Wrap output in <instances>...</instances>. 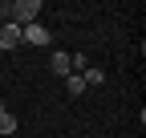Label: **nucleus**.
I'll use <instances>...</instances> for the list:
<instances>
[{"label": "nucleus", "instance_id": "obj_1", "mask_svg": "<svg viewBox=\"0 0 146 138\" xmlns=\"http://www.w3.org/2000/svg\"><path fill=\"white\" fill-rule=\"evenodd\" d=\"M41 12H45V8H41V0H12L8 21L25 29V25H36V21H41Z\"/></svg>", "mask_w": 146, "mask_h": 138}, {"label": "nucleus", "instance_id": "obj_2", "mask_svg": "<svg viewBox=\"0 0 146 138\" xmlns=\"http://www.w3.org/2000/svg\"><path fill=\"white\" fill-rule=\"evenodd\" d=\"M25 41H21V25H12V21H4V29H0V49H21Z\"/></svg>", "mask_w": 146, "mask_h": 138}, {"label": "nucleus", "instance_id": "obj_3", "mask_svg": "<svg viewBox=\"0 0 146 138\" xmlns=\"http://www.w3.org/2000/svg\"><path fill=\"white\" fill-rule=\"evenodd\" d=\"M21 41H25V45H49V29H45L41 21H36V25H25V29H21Z\"/></svg>", "mask_w": 146, "mask_h": 138}, {"label": "nucleus", "instance_id": "obj_4", "mask_svg": "<svg viewBox=\"0 0 146 138\" xmlns=\"http://www.w3.org/2000/svg\"><path fill=\"white\" fill-rule=\"evenodd\" d=\"M16 134V114L4 110V102H0V138H12Z\"/></svg>", "mask_w": 146, "mask_h": 138}, {"label": "nucleus", "instance_id": "obj_5", "mask_svg": "<svg viewBox=\"0 0 146 138\" xmlns=\"http://www.w3.org/2000/svg\"><path fill=\"white\" fill-rule=\"evenodd\" d=\"M49 69H53L57 77H69V53H61V49H57V53L49 57Z\"/></svg>", "mask_w": 146, "mask_h": 138}, {"label": "nucleus", "instance_id": "obj_6", "mask_svg": "<svg viewBox=\"0 0 146 138\" xmlns=\"http://www.w3.org/2000/svg\"><path fill=\"white\" fill-rule=\"evenodd\" d=\"M81 81H85V90H89V85H106V69H98V65H89L85 73H81Z\"/></svg>", "mask_w": 146, "mask_h": 138}, {"label": "nucleus", "instance_id": "obj_7", "mask_svg": "<svg viewBox=\"0 0 146 138\" xmlns=\"http://www.w3.org/2000/svg\"><path fill=\"white\" fill-rule=\"evenodd\" d=\"M65 90H69V98H81V94H85V81H81V73H69V77H65Z\"/></svg>", "mask_w": 146, "mask_h": 138}, {"label": "nucleus", "instance_id": "obj_8", "mask_svg": "<svg viewBox=\"0 0 146 138\" xmlns=\"http://www.w3.org/2000/svg\"><path fill=\"white\" fill-rule=\"evenodd\" d=\"M8 12H12V0H8V4L0 0V21H8Z\"/></svg>", "mask_w": 146, "mask_h": 138}]
</instances>
